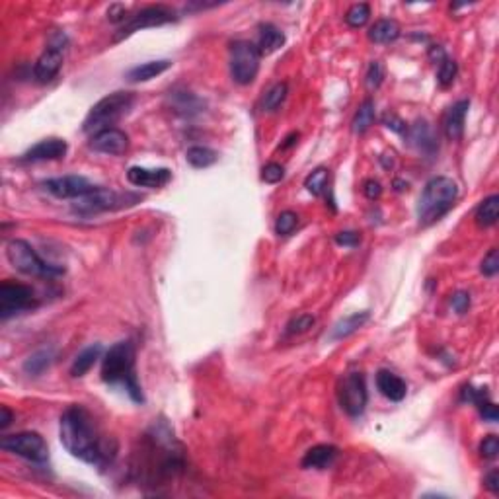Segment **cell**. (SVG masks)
Instances as JSON below:
<instances>
[{
    "mask_svg": "<svg viewBox=\"0 0 499 499\" xmlns=\"http://www.w3.org/2000/svg\"><path fill=\"white\" fill-rule=\"evenodd\" d=\"M59 435L66 451L88 464L105 466L115 454V445H110L84 405H70L61 415Z\"/></svg>",
    "mask_w": 499,
    "mask_h": 499,
    "instance_id": "6da1fadb",
    "label": "cell"
},
{
    "mask_svg": "<svg viewBox=\"0 0 499 499\" xmlns=\"http://www.w3.org/2000/svg\"><path fill=\"white\" fill-rule=\"evenodd\" d=\"M135 357L137 351L133 341H117L105 353L102 363V378L107 385H121L135 402L142 404V390L135 375Z\"/></svg>",
    "mask_w": 499,
    "mask_h": 499,
    "instance_id": "7a4b0ae2",
    "label": "cell"
},
{
    "mask_svg": "<svg viewBox=\"0 0 499 499\" xmlns=\"http://www.w3.org/2000/svg\"><path fill=\"white\" fill-rule=\"evenodd\" d=\"M459 186L451 178L437 176L425 184L424 191L417 201V218L419 225L429 226L445 217L456 203Z\"/></svg>",
    "mask_w": 499,
    "mask_h": 499,
    "instance_id": "3957f363",
    "label": "cell"
},
{
    "mask_svg": "<svg viewBox=\"0 0 499 499\" xmlns=\"http://www.w3.org/2000/svg\"><path fill=\"white\" fill-rule=\"evenodd\" d=\"M135 105V94L133 92H113L102 98L98 104L92 105V110L86 115L82 123V131L88 135L113 129V125L123 119L131 112Z\"/></svg>",
    "mask_w": 499,
    "mask_h": 499,
    "instance_id": "277c9868",
    "label": "cell"
},
{
    "mask_svg": "<svg viewBox=\"0 0 499 499\" xmlns=\"http://www.w3.org/2000/svg\"><path fill=\"white\" fill-rule=\"evenodd\" d=\"M6 258L14 269L29 277H55V275L65 274L63 267L43 262L38 252L26 240H20V238H14L6 244Z\"/></svg>",
    "mask_w": 499,
    "mask_h": 499,
    "instance_id": "5b68a950",
    "label": "cell"
},
{
    "mask_svg": "<svg viewBox=\"0 0 499 499\" xmlns=\"http://www.w3.org/2000/svg\"><path fill=\"white\" fill-rule=\"evenodd\" d=\"M262 53L252 41H234L230 45V75L238 84H252L260 73Z\"/></svg>",
    "mask_w": 499,
    "mask_h": 499,
    "instance_id": "8992f818",
    "label": "cell"
},
{
    "mask_svg": "<svg viewBox=\"0 0 499 499\" xmlns=\"http://www.w3.org/2000/svg\"><path fill=\"white\" fill-rule=\"evenodd\" d=\"M73 209L80 215H92V213H102V211H115V209L129 207L139 203L141 198L133 195V193H117L113 189L96 188L92 193H88L84 198L75 199Z\"/></svg>",
    "mask_w": 499,
    "mask_h": 499,
    "instance_id": "52a82bcc",
    "label": "cell"
},
{
    "mask_svg": "<svg viewBox=\"0 0 499 499\" xmlns=\"http://www.w3.org/2000/svg\"><path fill=\"white\" fill-rule=\"evenodd\" d=\"M0 447L36 464H45L49 461V447L45 439L36 431H22V433L2 437Z\"/></svg>",
    "mask_w": 499,
    "mask_h": 499,
    "instance_id": "ba28073f",
    "label": "cell"
},
{
    "mask_svg": "<svg viewBox=\"0 0 499 499\" xmlns=\"http://www.w3.org/2000/svg\"><path fill=\"white\" fill-rule=\"evenodd\" d=\"M38 297L31 287L22 283L4 281L0 285V318L8 320L20 312L38 308Z\"/></svg>",
    "mask_w": 499,
    "mask_h": 499,
    "instance_id": "9c48e42d",
    "label": "cell"
},
{
    "mask_svg": "<svg viewBox=\"0 0 499 499\" xmlns=\"http://www.w3.org/2000/svg\"><path fill=\"white\" fill-rule=\"evenodd\" d=\"M170 22H176V12L168 6H147V8L139 10L135 16H129L127 22L123 24L121 28L117 29V33L113 36V41H121V39L129 38L135 31L147 28H156V26H164Z\"/></svg>",
    "mask_w": 499,
    "mask_h": 499,
    "instance_id": "30bf717a",
    "label": "cell"
},
{
    "mask_svg": "<svg viewBox=\"0 0 499 499\" xmlns=\"http://www.w3.org/2000/svg\"><path fill=\"white\" fill-rule=\"evenodd\" d=\"M367 385L361 373H351L339 385V404L351 417H359L367 408Z\"/></svg>",
    "mask_w": 499,
    "mask_h": 499,
    "instance_id": "8fae6325",
    "label": "cell"
},
{
    "mask_svg": "<svg viewBox=\"0 0 499 499\" xmlns=\"http://www.w3.org/2000/svg\"><path fill=\"white\" fill-rule=\"evenodd\" d=\"M65 43L66 39L63 33H55V36H53V39H51V43L47 45V49L41 53V57L38 59V63H36V66H33V75H36V78H38V82L47 84V82H51V80L59 75V70H61V66H63Z\"/></svg>",
    "mask_w": 499,
    "mask_h": 499,
    "instance_id": "7c38bea8",
    "label": "cell"
},
{
    "mask_svg": "<svg viewBox=\"0 0 499 499\" xmlns=\"http://www.w3.org/2000/svg\"><path fill=\"white\" fill-rule=\"evenodd\" d=\"M43 188L59 199H80L88 193H92L98 186L90 184L82 176H63V178H53L43 181Z\"/></svg>",
    "mask_w": 499,
    "mask_h": 499,
    "instance_id": "4fadbf2b",
    "label": "cell"
},
{
    "mask_svg": "<svg viewBox=\"0 0 499 499\" xmlns=\"http://www.w3.org/2000/svg\"><path fill=\"white\" fill-rule=\"evenodd\" d=\"M90 149L96 152H102V154H113V156H119L123 152L127 151L129 147V137L119 129H105L92 135L90 139Z\"/></svg>",
    "mask_w": 499,
    "mask_h": 499,
    "instance_id": "5bb4252c",
    "label": "cell"
},
{
    "mask_svg": "<svg viewBox=\"0 0 499 499\" xmlns=\"http://www.w3.org/2000/svg\"><path fill=\"white\" fill-rule=\"evenodd\" d=\"M129 184L137 188H162L172 179V172L168 168H141V166H133L127 172Z\"/></svg>",
    "mask_w": 499,
    "mask_h": 499,
    "instance_id": "9a60e30c",
    "label": "cell"
},
{
    "mask_svg": "<svg viewBox=\"0 0 499 499\" xmlns=\"http://www.w3.org/2000/svg\"><path fill=\"white\" fill-rule=\"evenodd\" d=\"M66 142L63 139H43L36 147H31L22 161L24 162H45V161H59L65 158Z\"/></svg>",
    "mask_w": 499,
    "mask_h": 499,
    "instance_id": "2e32d148",
    "label": "cell"
},
{
    "mask_svg": "<svg viewBox=\"0 0 499 499\" xmlns=\"http://www.w3.org/2000/svg\"><path fill=\"white\" fill-rule=\"evenodd\" d=\"M468 107H470V102H468V100H461V102L452 104L451 107H449V112L445 113L443 129L449 141H461L462 139Z\"/></svg>",
    "mask_w": 499,
    "mask_h": 499,
    "instance_id": "e0dca14e",
    "label": "cell"
},
{
    "mask_svg": "<svg viewBox=\"0 0 499 499\" xmlns=\"http://www.w3.org/2000/svg\"><path fill=\"white\" fill-rule=\"evenodd\" d=\"M338 454V447H334V445H316L304 452L301 464L306 470H326L336 462Z\"/></svg>",
    "mask_w": 499,
    "mask_h": 499,
    "instance_id": "ac0fdd59",
    "label": "cell"
},
{
    "mask_svg": "<svg viewBox=\"0 0 499 499\" xmlns=\"http://www.w3.org/2000/svg\"><path fill=\"white\" fill-rule=\"evenodd\" d=\"M408 141L412 147H415L419 152H425V154H433L439 144H437V135H435L433 127L429 125L427 121H417L415 125H412L408 131Z\"/></svg>",
    "mask_w": 499,
    "mask_h": 499,
    "instance_id": "d6986e66",
    "label": "cell"
},
{
    "mask_svg": "<svg viewBox=\"0 0 499 499\" xmlns=\"http://www.w3.org/2000/svg\"><path fill=\"white\" fill-rule=\"evenodd\" d=\"M377 388L380 390V394L387 396L388 400H392V402H402L405 398V392H408L404 378H400L387 368L377 373Z\"/></svg>",
    "mask_w": 499,
    "mask_h": 499,
    "instance_id": "ffe728a7",
    "label": "cell"
},
{
    "mask_svg": "<svg viewBox=\"0 0 499 499\" xmlns=\"http://www.w3.org/2000/svg\"><path fill=\"white\" fill-rule=\"evenodd\" d=\"M285 43V33L274 24H262L260 26V36H258V49L262 55H271L277 49L283 47Z\"/></svg>",
    "mask_w": 499,
    "mask_h": 499,
    "instance_id": "44dd1931",
    "label": "cell"
},
{
    "mask_svg": "<svg viewBox=\"0 0 499 499\" xmlns=\"http://www.w3.org/2000/svg\"><path fill=\"white\" fill-rule=\"evenodd\" d=\"M170 66H172V61H168V59L149 61V63L133 66L131 70L127 73V80H131V82H147V80H152V78L161 76L162 73H166Z\"/></svg>",
    "mask_w": 499,
    "mask_h": 499,
    "instance_id": "7402d4cb",
    "label": "cell"
},
{
    "mask_svg": "<svg viewBox=\"0 0 499 499\" xmlns=\"http://www.w3.org/2000/svg\"><path fill=\"white\" fill-rule=\"evenodd\" d=\"M400 38V24L396 20H378L368 29V39L375 43H392Z\"/></svg>",
    "mask_w": 499,
    "mask_h": 499,
    "instance_id": "603a6c76",
    "label": "cell"
},
{
    "mask_svg": "<svg viewBox=\"0 0 499 499\" xmlns=\"http://www.w3.org/2000/svg\"><path fill=\"white\" fill-rule=\"evenodd\" d=\"M368 320V312H355L351 316H345L343 320H339L334 330H332V339H345L349 338L351 334L355 332Z\"/></svg>",
    "mask_w": 499,
    "mask_h": 499,
    "instance_id": "cb8c5ba5",
    "label": "cell"
},
{
    "mask_svg": "<svg viewBox=\"0 0 499 499\" xmlns=\"http://www.w3.org/2000/svg\"><path fill=\"white\" fill-rule=\"evenodd\" d=\"M474 217H476L478 226H484V228L496 225L499 217V195H490V198L484 199L476 209Z\"/></svg>",
    "mask_w": 499,
    "mask_h": 499,
    "instance_id": "d4e9b609",
    "label": "cell"
},
{
    "mask_svg": "<svg viewBox=\"0 0 499 499\" xmlns=\"http://www.w3.org/2000/svg\"><path fill=\"white\" fill-rule=\"evenodd\" d=\"M102 355V345H92V348H86L78 357L73 361L70 365V375L73 377H84L90 368L94 367V363Z\"/></svg>",
    "mask_w": 499,
    "mask_h": 499,
    "instance_id": "484cf974",
    "label": "cell"
},
{
    "mask_svg": "<svg viewBox=\"0 0 499 499\" xmlns=\"http://www.w3.org/2000/svg\"><path fill=\"white\" fill-rule=\"evenodd\" d=\"M375 123V102L373 100H365L363 104L359 105L357 113L351 121V131L355 135H363L365 131L371 129V125Z\"/></svg>",
    "mask_w": 499,
    "mask_h": 499,
    "instance_id": "4316f807",
    "label": "cell"
},
{
    "mask_svg": "<svg viewBox=\"0 0 499 499\" xmlns=\"http://www.w3.org/2000/svg\"><path fill=\"white\" fill-rule=\"evenodd\" d=\"M53 363V349H39L33 355H29L24 363V371L28 373L29 377H38L41 375L49 365Z\"/></svg>",
    "mask_w": 499,
    "mask_h": 499,
    "instance_id": "83f0119b",
    "label": "cell"
},
{
    "mask_svg": "<svg viewBox=\"0 0 499 499\" xmlns=\"http://www.w3.org/2000/svg\"><path fill=\"white\" fill-rule=\"evenodd\" d=\"M186 158H188V162L193 168H209V166H213L218 161V154L213 149H209V147L198 144V147L188 149Z\"/></svg>",
    "mask_w": 499,
    "mask_h": 499,
    "instance_id": "f1b7e54d",
    "label": "cell"
},
{
    "mask_svg": "<svg viewBox=\"0 0 499 499\" xmlns=\"http://www.w3.org/2000/svg\"><path fill=\"white\" fill-rule=\"evenodd\" d=\"M328 179H330L328 170L326 168L314 170L311 176L304 179V188H306V191H308V193H312V195H316V198H318V195H322V193L326 191Z\"/></svg>",
    "mask_w": 499,
    "mask_h": 499,
    "instance_id": "f546056e",
    "label": "cell"
},
{
    "mask_svg": "<svg viewBox=\"0 0 499 499\" xmlns=\"http://www.w3.org/2000/svg\"><path fill=\"white\" fill-rule=\"evenodd\" d=\"M368 16H371V6H368L367 2H359V4H353L348 10L345 22L351 28H363L368 22Z\"/></svg>",
    "mask_w": 499,
    "mask_h": 499,
    "instance_id": "4dcf8cb0",
    "label": "cell"
},
{
    "mask_svg": "<svg viewBox=\"0 0 499 499\" xmlns=\"http://www.w3.org/2000/svg\"><path fill=\"white\" fill-rule=\"evenodd\" d=\"M285 98H287V84L285 82L271 86L264 96V110H267V112L279 110L283 102H285Z\"/></svg>",
    "mask_w": 499,
    "mask_h": 499,
    "instance_id": "1f68e13d",
    "label": "cell"
},
{
    "mask_svg": "<svg viewBox=\"0 0 499 499\" xmlns=\"http://www.w3.org/2000/svg\"><path fill=\"white\" fill-rule=\"evenodd\" d=\"M170 98H174V107H176V112H181L184 115L198 112L199 107H201V102H199L193 94H189V92H181V94L174 92Z\"/></svg>",
    "mask_w": 499,
    "mask_h": 499,
    "instance_id": "d6a6232c",
    "label": "cell"
},
{
    "mask_svg": "<svg viewBox=\"0 0 499 499\" xmlns=\"http://www.w3.org/2000/svg\"><path fill=\"white\" fill-rule=\"evenodd\" d=\"M456 73H459V66H456V61H452L449 57H445L443 61L439 63V73H437V80L439 84L447 88L454 82L456 78Z\"/></svg>",
    "mask_w": 499,
    "mask_h": 499,
    "instance_id": "836d02e7",
    "label": "cell"
},
{
    "mask_svg": "<svg viewBox=\"0 0 499 499\" xmlns=\"http://www.w3.org/2000/svg\"><path fill=\"white\" fill-rule=\"evenodd\" d=\"M297 225H299V217H297V213H292V211H283L281 215L277 217V221H275V232L279 236H289L297 228Z\"/></svg>",
    "mask_w": 499,
    "mask_h": 499,
    "instance_id": "e575fe53",
    "label": "cell"
},
{
    "mask_svg": "<svg viewBox=\"0 0 499 499\" xmlns=\"http://www.w3.org/2000/svg\"><path fill=\"white\" fill-rule=\"evenodd\" d=\"M314 326V316L311 314H299L297 318H292L289 324H287V336H299V334H304Z\"/></svg>",
    "mask_w": 499,
    "mask_h": 499,
    "instance_id": "d590c367",
    "label": "cell"
},
{
    "mask_svg": "<svg viewBox=\"0 0 499 499\" xmlns=\"http://www.w3.org/2000/svg\"><path fill=\"white\" fill-rule=\"evenodd\" d=\"M382 78H385V70H382V65L378 63V61H373L371 65H368V70H367V88L368 90H377L378 86H380V82H382Z\"/></svg>",
    "mask_w": 499,
    "mask_h": 499,
    "instance_id": "8d00e7d4",
    "label": "cell"
},
{
    "mask_svg": "<svg viewBox=\"0 0 499 499\" xmlns=\"http://www.w3.org/2000/svg\"><path fill=\"white\" fill-rule=\"evenodd\" d=\"M480 271L486 275V277H493V275H498V271H499V252L498 250H491L490 254L482 260Z\"/></svg>",
    "mask_w": 499,
    "mask_h": 499,
    "instance_id": "74e56055",
    "label": "cell"
},
{
    "mask_svg": "<svg viewBox=\"0 0 499 499\" xmlns=\"http://www.w3.org/2000/svg\"><path fill=\"white\" fill-rule=\"evenodd\" d=\"M283 176H285V168H283L281 164H277V162H269L262 170V179L267 181V184H277V181H281Z\"/></svg>",
    "mask_w": 499,
    "mask_h": 499,
    "instance_id": "f35d334b",
    "label": "cell"
},
{
    "mask_svg": "<svg viewBox=\"0 0 499 499\" xmlns=\"http://www.w3.org/2000/svg\"><path fill=\"white\" fill-rule=\"evenodd\" d=\"M499 452V439L496 437V435H488V437H484V441L480 443V454L484 456V459H488V461H491V459H496Z\"/></svg>",
    "mask_w": 499,
    "mask_h": 499,
    "instance_id": "ab89813d",
    "label": "cell"
},
{
    "mask_svg": "<svg viewBox=\"0 0 499 499\" xmlns=\"http://www.w3.org/2000/svg\"><path fill=\"white\" fill-rule=\"evenodd\" d=\"M451 304H452V308L459 312V314H464V312L470 308V295H468V292H464V291L454 292V295H452V299H451Z\"/></svg>",
    "mask_w": 499,
    "mask_h": 499,
    "instance_id": "60d3db41",
    "label": "cell"
},
{
    "mask_svg": "<svg viewBox=\"0 0 499 499\" xmlns=\"http://www.w3.org/2000/svg\"><path fill=\"white\" fill-rule=\"evenodd\" d=\"M361 242V236L357 232H351V230H345V232H338L336 234V244L339 246H348V248H355Z\"/></svg>",
    "mask_w": 499,
    "mask_h": 499,
    "instance_id": "b9f144b4",
    "label": "cell"
},
{
    "mask_svg": "<svg viewBox=\"0 0 499 499\" xmlns=\"http://www.w3.org/2000/svg\"><path fill=\"white\" fill-rule=\"evenodd\" d=\"M478 410H480V414L484 419H488V422H498V405L493 404V402H490V400H484V402H480L478 404Z\"/></svg>",
    "mask_w": 499,
    "mask_h": 499,
    "instance_id": "7bdbcfd3",
    "label": "cell"
},
{
    "mask_svg": "<svg viewBox=\"0 0 499 499\" xmlns=\"http://www.w3.org/2000/svg\"><path fill=\"white\" fill-rule=\"evenodd\" d=\"M382 123L387 125L388 129H392V131L396 133H405L408 131V125H405L398 115H394V113H387L385 117H382Z\"/></svg>",
    "mask_w": 499,
    "mask_h": 499,
    "instance_id": "ee69618b",
    "label": "cell"
},
{
    "mask_svg": "<svg viewBox=\"0 0 499 499\" xmlns=\"http://www.w3.org/2000/svg\"><path fill=\"white\" fill-rule=\"evenodd\" d=\"M363 193H365L371 201H375V199L380 198L382 188H380V184H378L377 179H367L365 186H363Z\"/></svg>",
    "mask_w": 499,
    "mask_h": 499,
    "instance_id": "f6af8a7d",
    "label": "cell"
},
{
    "mask_svg": "<svg viewBox=\"0 0 499 499\" xmlns=\"http://www.w3.org/2000/svg\"><path fill=\"white\" fill-rule=\"evenodd\" d=\"M484 484L486 488L491 491V493H499V472L491 470L486 478H484Z\"/></svg>",
    "mask_w": 499,
    "mask_h": 499,
    "instance_id": "bcb514c9",
    "label": "cell"
},
{
    "mask_svg": "<svg viewBox=\"0 0 499 499\" xmlns=\"http://www.w3.org/2000/svg\"><path fill=\"white\" fill-rule=\"evenodd\" d=\"M0 414H2V417H0V429H6V427L12 424L14 415H12V412L8 410V405H2V408H0Z\"/></svg>",
    "mask_w": 499,
    "mask_h": 499,
    "instance_id": "7dc6e473",
    "label": "cell"
},
{
    "mask_svg": "<svg viewBox=\"0 0 499 499\" xmlns=\"http://www.w3.org/2000/svg\"><path fill=\"white\" fill-rule=\"evenodd\" d=\"M429 57H431V61H435V63H441L445 57V51L441 45H433V47L429 49Z\"/></svg>",
    "mask_w": 499,
    "mask_h": 499,
    "instance_id": "c3c4849f",
    "label": "cell"
},
{
    "mask_svg": "<svg viewBox=\"0 0 499 499\" xmlns=\"http://www.w3.org/2000/svg\"><path fill=\"white\" fill-rule=\"evenodd\" d=\"M297 141H299V133H291V135H289V137L285 139V142L281 144V149L285 151V149H289V147H292V144H295Z\"/></svg>",
    "mask_w": 499,
    "mask_h": 499,
    "instance_id": "681fc988",
    "label": "cell"
}]
</instances>
